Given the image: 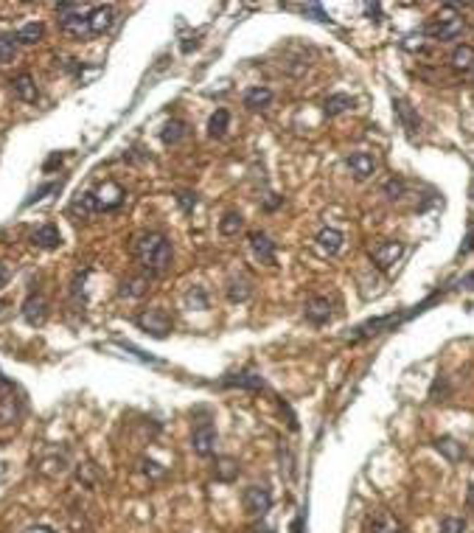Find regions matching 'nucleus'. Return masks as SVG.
<instances>
[{"label":"nucleus","instance_id":"1","mask_svg":"<svg viewBox=\"0 0 474 533\" xmlns=\"http://www.w3.org/2000/svg\"><path fill=\"white\" fill-rule=\"evenodd\" d=\"M132 253H135V259L141 262V266H143L152 278L166 275V272L172 269V259H174V256H172V245H169V239H166L163 233H158V231H146V233L135 236Z\"/></svg>","mask_w":474,"mask_h":533},{"label":"nucleus","instance_id":"2","mask_svg":"<svg viewBox=\"0 0 474 533\" xmlns=\"http://www.w3.org/2000/svg\"><path fill=\"white\" fill-rule=\"evenodd\" d=\"M463 31H466V17L458 11L455 3L444 6V8L435 14V20L424 28V34H430V37L438 39V42H452V39H458Z\"/></svg>","mask_w":474,"mask_h":533},{"label":"nucleus","instance_id":"3","mask_svg":"<svg viewBox=\"0 0 474 533\" xmlns=\"http://www.w3.org/2000/svg\"><path fill=\"white\" fill-rule=\"evenodd\" d=\"M56 14H59V23H62V31L76 37V39H87L93 37L90 34V23H87V14L90 8L82 6V3H59L56 6Z\"/></svg>","mask_w":474,"mask_h":533},{"label":"nucleus","instance_id":"4","mask_svg":"<svg viewBox=\"0 0 474 533\" xmlns=\"http://www.w3.org/2000/svg\"><path fill=\"white\" fill-rule=\"evenodd\" d=\"M135 323H138L146 334H152V337H169V331H172V317H169L166 309H160V306L146 309L143 314H138Z\"/></svg>","mask_w":474,"mask_h":533},{"label":"nucleus","instance_id":"5","mask_svg":"<svg viewBox=\"0 0 474 533\" xmlns=\"http://www.w3.org/2000/svg\"><path fill=\"white\" fill-rule=\"evenodd\" d=\"M241 503H244V511L250 517H264L272 508V494L264 486H247L241 494Z\"/></svg>","mask_w":474,"mask_h":533},{"label":"nucleus","instance_id":"6","mask_svg":"<svg viewBox=\"0 0 474 533\" xmlns=\"http://www.w3.org/2000/svg\"><path fill=\"white\" fill-rule=\"evenodd\" d=\"M191 447L200 458H211L217 452V427L211 421H203L194 427V435H191Z\"/></svg>","mask_w":474,"mask_h":533},{"label":"nucleus","instance_id":"7","mask_svg":"<svg viewBox=\"0 0 474 533\" xmlns=\"http://www.w3.org/2000/svg\"><path fill=\"white\" fill-rule=\"evenodd\" d=\"M115 8L113 6H93L90 14H87V23H90V34L93 37H101L107 34L113 25H115Z\"/></svg>","mask_w":474,"mask_h":533},{"label":"nucleus","instance_id":"8","mask_svg":"<svg viewBox=\"0 0 474 533\" xmlns=\"http://www.w3.org/2000/svg\"><path fill=\"white\" fill-rule=\"evenodd\" d=\"M345 166L351 169V174L357 177V180H368L373 172H376V158L371 155V152H351L348 158H345Z\"/></svg>","mask_w":474,"mask_h":533},{"label":"nucleus","instance_id":"9","mask_svg":"<svg viewBox=\"0 0 474 533\" xmlns=\"http://www.w3.org/2000/svg\"><path fill=\"white\" fill-rule=\"evenodd\" d=\"M402 256H404V245H402V242H382V245H376L373 253H371L373 264L382 266V269H390Z\"/></svg>","mask_w":474,"mask_h":533},{"label":"nucleus","instance_id":"10","mask_svg":"<svg viewBox=\"0 0 474 533\" xmlns=\"http://www.w3.org/2000/svg\"><path fill=\"white\" fill-rule=\"evenodd\" d=\"M20 416H23V404L14 393V387H8V393H0V427L17 424Z\"/></svg>","mask_w":474,"mask_h":533},{"label":"nucleus","instance_id":"11","mask_svg":"<svg viewBox=\"0 0 474 533\" xmlns=\"http://www.w3.org/2000/svg\"><path fill=\"white\" fill-rule=\"evenodd\" d=\"M23 317H25L28 326H42L48 320V300L42 295H31L23 303Z\"/></svg>","mask_w":474,"mask_h":533},{"label":"nucleus","instance_id":"12","mask_svg":"<svg viewBox=\"0 0 474 533\" xmlns=\"http://www.w3.org/2000/svg\"><path fill=\"white\" fill-rule=\"evenodd\" d=\"M31 245L39 250H56V248H62V233L56 225H42L31 233Z\"/></svg>","mask_w":474,"mask_h":533},{"label":"nucleus","instance_id":"13","mask_svg":"<svg viewBox=\"0 0 474 533\" xmlns=\"http://www.w3.org/2000/svg\"><path fill=\"white\" fill-rule=\"evenodd\" d=\"M11 87H14V96L20 98V101H37L39 98V90H37V82H34V76L31 73H20V76H14L11 79Z\"/></svg>","mask_w":474,"mask_h":533},{"label":"nucleus","instance_id":"14","mask_svg":"<svg viewBox=\"0 0 474 533\" xmlns=\"http://www.w3.org/2000/svg\"><path fill=\"white\" fill-rule=\"evenodd\" d=\"M149 283H152V275H149V272H143V275H132V278L121 281L118 295H121V297H143V295L149 292Z\"/></svg>","mask_w":474,"mask_h":533},{"label":"nucleus","instance_id":"15","mask_svg":"<svg viewBox=\"0 0 474 533\" xmlns=\"http://www.w3.org/2000/svg\"><path fill=\"white\" fill-rule=\"evenodd\" d=\"M303 312H306V317H309L312 323H317V326H323V323L331 320V303H328V297H309L306 306H303Z\"/></svg>","mask_w":474,"mask_h":533},{"label":"nucleus","instance_id":"16","mask_svg":"<svg viewBox=\"0 0 474 533\" xmlns=\"http://www.w3.org/2000/svg\"><path fill=\"white\" fill-rule=\"evenodd\" d=\"M342 242H345V236H342L337 228H323V231L317 233V248H320L326 256H337V253L342 250Z\"/></svg>","mask_w":474,"mask_h":533},{"label":"nucleus","instance_id":"17","mask_svg":"<svg viewBox=\"0 0 474 533\" xmlns=\"http://www.w3.org/2000/svg\"><path fill=\"white\" fill-rule=\"evenodd\" d=\"M250 248H252V253H255L264 264H272V262H275V245L269 242L267 233L252 231V233H250Z\"/></svg>","mask_w":474,"mask_h":533},{"label":"nucleus","instance_id":"18","mask_svg":"<svg viewBox=\"0 0 474 533\" xmlns=\"http://www.w3.org/2000/svg\"><path fill=\"white\" fill-rule=\"evenodd\" d=\"M393 107H396V115L402 118V124H404V129L410 132V135H416L418 132V127H421V118H418V113L404 101V98H396L393 101Z\"/></svg>","mask_w":474,"mask_h":533},{"label":"nucleus","instance_id":"19","mask_svg":"<svg viewBox=\"0 0 474 533\" xmlns=\"http://www.w3.org/2000/svg\"><path fill=\"white\" fill-rule=\"evenodd\" d=\"M449 62L458 73H474V45H458Z\"/></svg>","mask_w":474,"mask_h":533},{"label":"nucleus","instance_id":"20","mask_svg":"<svg viewBox=\"0 0 474 533\" xmlns=\"http://www.w3.org/2000/svg\"><path fill=\"white\" fill-rule=\"evenodd\" d=\"M269 104H272V90L269 87H250L244 93V107H250V110H264Z\"/></svg>","mask_w":474,"mask_h":533},{"label":"nucleus","instance_id":"21","mask_svg":"<svg viewBox=\"0 0 474 533\" xmlns=\"http://www.w3.org/2000/svg\"><path fill=\"white\" fill-rule=\"evenodd\" d=\"M238 461L236 458H217V466H214V475H217V480H222V483H233L238 477Z\"/></svg>","mask_w":474,"mask_h":533},{"label":"nucleus","instance_id":"22","mask_svg":"<svg viewBox=\"0 0 474 533\" xmlns=\"http://www.w3.org/2000/svg\"><path fill=\"white\" fill-rule=\"evenodd\" d=\"M435 449H438L441 455H447V461H452V463L463 461V455H466L463 444H458L455 438H438V441H435Z\"/></svg>","mask_w":474,"mask_h":533},{"label":"nucleus","instance_id":"23","mask_svg":"<svg viewBox=\"0 0 474 533\" xmlns=\"http://www.w3.org/2000/svg\"><path fill=\"white\" fill-rule=\"evenodd\" d=\"M371 533H404V528H402V522H399L396 517H390V514H376V517L371 520Z\"/></svg>","mask_w":474,"mask_h":533},{"label":"nucleus","instance_id":"24","mask_svg":"<svg viewBox=\"0 0 474 533\" xmlns=\"http://www.w3.org/2000/svg\"><path fill=\"white\" fill-rule=\"evenodd\" d=\"M42 37H45V25L42 23H25L17 31V42H23V45H37Z\"/></svg>","mask_w":474,"mask_h":533},{"label":"nucleus","instance_id":"25","mask_svg":"<svg viewBox=\"0 0 474 533\" xmlns=\"http://www.w3.org/2000/svg\"><path fill=\"white\" fill-rule=\"evenodd\" d=\"M348 107H354V98H351L348 93H334V96H328L326 104H323L326 115H340V113H345Z\"/></svg>","mask_w":474,"mask_h":533},{"label":"nucleus","instance_id":"26","mask_svg":"<svg viewBox=\"0 0 474 533\" xmlns=\"http://www.w3.org/2000/svg\"><path fill=\"white\" fill-rule=\"evenodd\" d=\"M228 124H231V113H228V110H217V113L211 115V121H208V135H211V138H225Z\"/></svg>","mask_w":474,"mask_h":533},{"label":"nucleus","instance_id":"27","mask_svg":"<svg viewBox=\"0 0 474 533\" xmlns=\"http://www.w3.org/2000/svg\"><path fill=\"white\" fill-rule=\"evenodd\" d=\"M160 138H163V143L166 146H174V143H180L183 138H186V124L183 121H169L166 127H163V132H160Z\"/></svg>","mask_w":474,"mask_h":533},{"label":"nucleus","instance_id":"28","mask_svg":"<svg viewBox=\"0 0 474 533\" xmlns=\"http://www.w3.org/2000/svg\"><path fill=\"white\" fill-rule=\"evenodd\" d=\"M70 211H73V214H82V217H90V214L101 211V205H98V197L87 191V194H82V197H79V200L70 205Z\"/></svg>","mask_w":474,"mask_h":533},{"label":"nucleus","instance_id":"29","mask_svg":"<svg viewBox=\"0 0 474 533\" xmlns=\"http://www.w3.org/2000/svg\"><path fill=\"white\" fill-rule=\"evenodd\" d=\"M250 292H252V286H250V281H247V278H233V281L228 283V300H231V303H241V300H247V297H250Z\"/></svg>","mask_w":474,"mask_h":533},{"label":"nucleus","instance_id":"30","mask_svg":"<svg viewBox=\"0 0 474 533\" xmlns=\"http://www.w3.org/2000/svg\"><path fill=\"white\" fill-rule=\"evenodd\" d=\"M39 472H42L45 477H59V475H65V472H68V458H65V455H53V458L42 461Z\"/></svg>","mask_w":474,"mask_h":533},{"label":"nucleus","instance_id":"31","mask_svg":"<svg viewBox=\"0 0 474 533\" xmlns=\"http://www.w3.org/2000/svg\"><path fill=\"white\" fill-rule=\"evenodd\" d=\"M17 34H0V62H11L17 56Z\"/></svg>","mask_w":474,"mask_h":533},{"label":"nucleus","instance_id":"32","mask_svg":"<svg viewBox=\"0 0 474 533\" xmlns=\"http://www.w3.org/2000/svg\"><path fill=\"white\" fill-rule=\"evenodd\" d=\"M241 228H244V219H241V214H236V211H228V214L222 217V222H219V231H222L225 236H233Z\"/></svg>","mask_w":474,"mask_h":533},{"label":"nucleus","instance_id":"33","mask_svg":"<svg viewBox=\"0 0 474 533\" xmlns=\"http://www.w3.org/2000/svg\"><path fill=\"white\" fill-rule=\"evenodd\" d=\"M225 385H236V387H250V390H261V387H264L261 376H252V373H238V376H231V379H225Z\"/></svg>","mask_w":474,"mask_h":533},{"label":"nucleus","instance_id":"34","mask_svg":"<svg viewBox=\"0 0 474 533\" xmlns=\"http://www.w3.org/2000/svg\"><path fill=\"white\" fill-rule=\"evenodd\" d=\"M441 533H466V520H461V517H444L441 520Z\"/></svg>","mask_w":474,"mask_h":533},{"label":"nucleus","instance_id":"35","mask_svg":"<svg viewBox=\"0 0 474 533\" xmlns=\"http://www.w3.org/2000/svg\"><path fill=\"white\" fill-rule=\"evenodd\" d=\"M300 11H303V14H312V20H317V23H331V20H328V14H326V11H323V8L317 6V3L300 6Z\"/></svg>","mask_w":474,"mask_h":533},{"label":"nucleus","instance_id":"36","mask_svg":"<svg viewBox=\"0 0 474 533\" xmlns=\"http://www.w3.org/2000/svg\"><path fill=\"white\" fill-rule=\"evenodd\" d=\"M385 194H387L390 200H402V194H404V180H387V183H385Z\"/></svg>","mask_w":474,"mask_h":533},{"label":"nucleus","instance_id":"37","mask_svg":"<svg viewBox=\"0 0 474 533\" xmlns=\"http://www.w3.org/2000/svg\"><path fill=\"white\" fill-rule=\"evenodd\" d=\"M177 203H180V208H183L186 214H191V211L197 208V194H191V191H180V194H177Z\"/></svg>","mask_w":474,"mask_h":533},{"label":"nucleus","instance_id":"38","mask_svg":"<svg viewBox=\"0 0 474 533\" xmlns=\"http://www.w3.org/2000/svg\"><path fill=\"white\" fill-rule=\"evenodd\" d=\"M281 203H283V200H281V197H275V194H269V200H267V203H264V208H267V211H275V208H278V205H281Z\"/></svg>","mask_w":474,"mask_h":533},{"label":"nucleus","instance_id":"39","mask_svg":"<svg viewBox=\"0 0 474 533\" xmlns=\"http://www.w3.org/2000/svg\"><path fill=\"white\" fill-rule=\"evenodd\" d=\"M6 278H8V269H6V264H0V286L6 283Z\"/></svg>","mask_w":474,"mask_h":533},{"label":"nucleus","instance_id":"40","mask_svg":"<svg viewBox=\"0 0 474 533\" xmlns=\"http://www.w3.org/2000/svg\"><path fill=\"white\" fill-rule=\"evenodd\" d=\"M25 533H53L51 528H42V525H37V528H28Z\"/></svg>","mask_w":474,"mask_h":533},{"label":"nucleus","instance_id":"41","mask_svg":"<svg viewBox=\"0 0 474 533\" xmlns=\"http://www.w3.org/2000/svg\"><path fill=\"white\" fill-rule=\"evenodd\" d=\"M469 506H472V508H474V483H472V486H469Z\"/></svg>","mask_w":474,"mask_h":533},{"label":"nucleus","instance_id":"42","mask_svg":"<svg viewBox=\"0 0 474 533\" xmlns=\"http://www.w3.org/2000/svg\"><path fill=\"white\" fill-rule=\"evenodd\" d=\"M252 533H269V528H261V525H252Z\"/></svg>","mask_w":474,"mask_h":533},{"label":"nucleus","instance_id":"43","mask_svg":"<svg viewBox=\"0 0 474 533\" xmlns=\"http://www.w3.org/2000/svg\"><path fill=\"white\" fill-rule=\"evenodd\" d=\"M6 306H8V303H6V300H0V312H3V309H6Z\"/></svg>","mask_w":474,"mask_h":533}]
</instances>
